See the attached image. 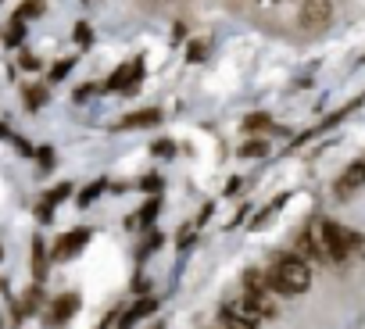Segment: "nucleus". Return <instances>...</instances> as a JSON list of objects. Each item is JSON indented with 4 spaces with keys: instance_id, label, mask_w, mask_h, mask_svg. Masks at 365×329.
I'll return each mask as SVG.
<instances>
[{
    "instance_id": "obj_1",
    "label": "nucleus",
    "mask_w": 365,
    "mask_h": 329,
    "mask_svg": "<svg viewBox=\"0 0 365 329\" xmlns=\"http://www.w3.org/2000/svg\"><path fill=\"white\" fill-rule=\"evenodd\" d=\"M265 279H269V290L272 293L297 297V293H304L312 286V265L304 258H297V254H279L272 261V268L265 272Z\"/></svg>"
},
{
    "instance_id": "obj_2",
    "label": "nucleus",
    "mask_w": 365,
    "mask_h": 329,
    "mask_svg": "<svg viewBox=\"0 0 365 329\" xmlns=\"http://www.w3.org/2000/svg\"><path fill=\"white\" fill-rule=\"evenodd\" d=\"M319 244H322V251H326V261H347V258L354 254V247L361 244V236L351 233V229H344L340 222H322Z\"/></svg>"
},
{
    "instance_id": "obj_3",
    "label": "nucleus",
    "mask_w": 365,
    "mask_h": 329,
    "mask_svg": "<svg viewBox=\"0 0 365 329\" xmlns=\"http://www.w3.org/2000/svg\"><path fill=\"white\" fill-rule=\"evenodd\" d=\"M297 22H301V29H308V33L326 29V26L333 22V0H304Z\"/></svg>"
},
{
    "instance_id": "obj_4",
    "label": "nucleus",
    "mask_w": 365,
    "mask_h": 329,
    "mask_svg": "<svg viewBox=\"0 0 365 329\" xmlns=\"http://www.w3.org/2000/svg\"><path fill=\"white\" fill-rule=\"evenodd\" d=\"M86 244H90V229H72V233H65V236L54 244L51 261H68V258L83 254V247H86Z\"/></svg>"
},
{
    "instance_id": "obj_5",
    "label": "nucleus",
    "mask_w": 365,
    "mask_h": 329,
    "mask_svg": "<svg viewBox=\"0 0 365 329\" xmlns=\"http://www.w3.org/2000/svg\"><path fill=\"white\" fill-rule=\"evenodd\" d=\"M361 187H365V161H354V164H347V169L340 172V179H336V197H351Z\"/></svg>"
},
{
    "instance_id": "obj_6",
    "label": "nucleus",
    "mask_w": 365,
    "mask_h": 329,
    "mask_svg": "<svg viewBox=\"0 0 365 329\" xmlns=\"http://www.w3.org/2000/svg\"><path fill=\"white\" fill-rule=\"evenodd\" d=\"M76 311H79V293H65V297H58V301L51 304V315H47V318H51L54 325H65Z\"/></svg>"
},
{
    "instance_id": "obj_7",
    "label": "nucleus",
    "mask_w": 365,
    "mask_h": 329,
    "mask_svg": "<svg viewBox=\"0 0 365 329\" xmlns=\"http://www.w3.org/2000/svg\"><path fill=\"white\" fill-rule=\"evenodd\" d=\"M143 75V61H129V65H122L108 83H104V90H122V86H133L136 79Z\"/></svg>"
},
{
    "instance_id": "obj_8",
    "label": "nucleus",
    "mask_w": 365,
    "mask_h": 329,
    "mask_svg": "<svg viewBox=\"0 0 365 329\" xmlns=\"http://www.w3.org/2000/svg\"><path fill=\"white\" fill-rule=\"evenodd\" d=\"M294 254L304 258L308 265H312V261H326V251H322L319 236H312V233H301V236H297V251H294Z\"/></svg>"
},
{
    "instance_id": "obj_9",
    "label": "nucleus",
    "mask_w": 365,
    "mask_h": 329,
    "mask_svg": "<svg viewBox=\"0 0 365 329\" xmlns=\"http://www.w3.org/2000/svg\"><path fill=\"white\" fill-rule=\"evenodd\" d=\"M161 122V111L158 108H147V111H133V115H125L122 122H118V129L125 132V129H143V125H158Z\"/></svg>"
},
{
    "instance_id": "obj_10",
    "label": "nucleus",
    "mask_w": 365,
    "mask_h": 329,
    "mask_svg": "<svg viewBox=\"0 0 365 329\" xmlns=\"http://www.w3.org/2000/svg\"><path fill=\"white\" fill-rule=\"evenodd\" d=\"M154 308H158V297H143V301H136V304L125 311V318L118 322V329H133V325H136L143 315H150Z\"/></svg>"
},
{
    "instance_id": "obj_11",
    "label": "nucleus",
    "mask_w": 365,
    "mask_h": 329,
    "mask_svg": "<svg viewBox=\"0 0 365 329\" xmlns=\"http://www.w3.org/2000/svg\"><path fill=\"white\" fill-rule=\"evenodd\" d=\"M47 240L43 236H36L33 240V276H36V283H43L47 279Z\"/></svg>"
},
{
    "instance_id": "obj_12",
    "label": "nucleus",
    "mask_w": 365,
    "mask_h": 329,
    "mask_svg": "<svg viewBox=\"0 0 365 329\" xmlns=\"http://www.w3.org/2000/svg\"><path fill=\"white\" fill-rule=\"evenodd\" d=\"M244 290H247V293H272L265 272H258V268H247V272H244Z\"/></svg>"
},
{
    "instance_id": "obj_13",
    "label": "nucleus",
    "mask_w": 365,
    "mask_h": 329,
    "mask_svg": "<svg viewBox=\"0 0 365 329\" xmlns=\"http://www.w3.org/2000/svg\"><path fill=\"white\" fill-rule=\"evenodd\" d=\"M40 15H43V0H22L19 11H15L19 22H29V19H40Z\"/></svg>"
},
{
    "instance_id": "obj_14",
    "label": "nucleus",
    "mask_w": 365,
    "mask_h": 329,
    "mask_svg": "<svg viewBox=\"0 0 365 329\" xmlns=\"http://www.w3.org/2000/svg\"><path fill=\"white\" fill-rule=\"evenodd\" d=\"M43 104H47V86H26V108L40 111Z\"/></svg>"
},
{
    "instance_id": "obj_15",
    "label": "nucleus",
    "mask_w": 365,
    "mask_h": 329,
    "mask_svg": "<svg viewBox=\"0 0 365 329\" xmlns=\"http://www.w3.org/2000/svg\"><path fill=\"white\" fill-rule=\"evenodd\" d=\"M265 154H269V143H265V140H251V143H244V147H240V157H247V161L265 157Z\"/></svg>"
},
{
    "instance_id": "obj_16",
    "label": "nucleus",
    "mask_w": 365,
    "mask_h": 329,
    "mask_svg": "<svg viewBox=\"0 0 365 329\" xmlns=\"http://www.w3.org/2000/svg\"><path fill=\"white\" fill-rule=\"evenodd\" d=\"M104 190H108V183H104V179H97V183H93L90 190H83V194L76 197V204H79V208H86V204H93V201H97V197H101Z\"/></svg>"
},
{
    "instance_id": "obj_17",
    "label": "nucleus",
    "mask_w": 365,
    "mask_h": 329,
    "mask_svg": "<svg viewBox=\"0 0 365 329\" xmlns=\"http://www.w3.org/2000/svg\"><path fill=\"white\" fill-rule=\"evenodd\" d=\"M65 197H72V183H58L54 190H47V194H43V201H51L54 208H58V204H61Z\"/></svg>"
},
{
    "instance_id": "obj_18",
    "label": "nucleus",
    "mask_w": 365,
    "mask_h": 329,
    "mask_svg": "<svg viewBox=\"0 0 365 329\" xmlns=\"http://www.w3.org/2000/svg\"><path fill=\"white\" fill-rule=\"evenodd\" d=\"M265 125H272L269 115H247V118H244V132H262Z\"/></svg>"
},
{
    "instance_id": "obj_19",
    "label": "nucleus",
    "mask_w": 365,
    "mask_h": 329,
    "mask_svg": "<svg viewBox=\"0 0 365 329\" xmlns=\"http://www.w3.org/2000/svg\"><path fill=\"white\" fill-rule=\"evenodd\" d=\"M22 36H26V22L11 19V29H8V47H22Z\"/></svg>"
},
{
    "instance_id": "obj_20",
    "label": "nucleus",
    "mask_w": 365,
    "mask_h": 329,
    "mask_svg": "<svg viewBox=\"0 0 365 329\" xmlns=\"http://www.w3.org/2000/svg\"><path fill=\"white\" fill-rule=\"evenodd\" d=\"M136 215H140V226L147 229V226L154 222V215H158V197H150V201H147V204H143V208H140Z\"/></svg>"
},
{
    "instance_id": "obj_21",
    "label": "nucleus",
    "mask_w": 365,
    "mask_h": 329,
    "mask_svg": "<svg viewBox=\"0 0 365 329\" xmlns=\"http://www.w3.org/2000/svg\"><path fill=\"white\" fill-rule=\"evenodd\" d=\"M76 43H79L83 51H86V47L93 43V29H90L86 22H79V26H76Z\"/></svg>"
},
{
    "instance_id": "obj_22",
    "label": "nucleus",
    "mask_w": 365,
    "mask_h": 329,
    "mask_svg": "<svg viewBox=\"0 0 365 329\" xmlns=\"http://www.w3.org/2000/svg\"><path fill=\"white\" fill-rule=\"evenodd\" d=\"M72 65H76V61H72V58H65V61H58V65H54V68H51V79H54V83H58V79H65V75H68V72H72Z\"/></svg>"
},
{
    "instance_id": "obj_23",
    "label": "nucleus",
    "mask_w": 365,
    "mask_h": 329,
    "mask_svg": "<svg viewBox=\"0 0 365 329\" xmlns=\"http://www.w3.org/2000/svg\"><path fill=\"white\" fill-rule=\"evenodd\" d=\"M150 154H158V157H172V154H175V143H172V140H158V143L150 147Z\"/></svg>"
},
{
    "instance_id": "obj_24",
    "label": "nucleus",
    "mask_w": 365,
    "mask_h": 329,
    "mask_svg": "<svg viewBox=\"0 0 365 329\" xmlns=\"http://www.w3.org/2000/svg\"><path fill=\"white\" fill-rule=\"evenodd\" d=\"M36 219H40L43 226L54 222V204H51V201H40V204H36Z\"/></svg>"
},
{
    "instance_id": "obj_25",
    "label": "nucleus",
    "mask_w": 365,
    "mask_h": 329,
    "mask_svg": "<svg viewBox=\"0 0 365 329\" xmlns=\"http://www.w3.org/2000/svg\"><path fill=\"white\" fill-rule=\"evenodd\" d=\"M97 90H101V86H93V83H83V86H79V90H76V93H72V97H76V100H79V104H83V100H90V97H93V93H97Z\"/></svg>"
},
{
    "instance_id": "obj_26",
    "label": "nucleus",
    "mask_w": 365,
    "mask_h": 329,
    "mask_svg": "<svg viewBox=\"0 0 365 329\" xmlns=\"http://www.w3.org/2000/svg\"><path fill=\"white\" fill-rule=\"evenodd\" d=\"M140 190H147V194H158V190H161V179H158V176H143V179H140Z\"/></svg>"
},
{
    "instance_id": "obj_27",
    "label": "nucleus",
    "mask_w": 365,
    "mask_h": 329,
    "mask_svg": "<svg viewBox=\"0 0 365 329\" xmlns=\"http://www.w3.org/2000/svg\"><path fill=\"white\" fill-rule=\"evenodd\" d=\"M219 318H222V325H226V329H258V325H247V322H240V318H230V315H222V311H219Z\"/></svg>"
},
{
    "instance_id": "obj_28",
    "label": "nucleus",
    "mask_w": 365,
    "mask_h": 329,
    "mask_svg": "<svg viewBox=\"0 0 365 329\" xmlns=\"http://www.w3.org/2000/svg\"><path fill=\"white\" fill-rule=\"evenodd\" d=\"M36 157H40V164H43V169H51V164H54V161H58V157H54V150H51V147H40V150H36Z\"/></svg>"
},
{
    "instance_id": "obj_29",
    "label": "nucleus",
    "mask_w": 365,
    "mask_h": 329,
    "mask_svg": "<svg viewBox=\"0 0 365 329\" xmlns=\"http://www.w3.org/2000/svg\"><path fill=\"white\" fill-rule=\"evenodd\" d=\"M187 58H190V61H201V58H205V43H201V40H194V43H190V51H187Z\"/></svg>"
},
{
    "instance_id": "obj_30",
    "label": "nucleus",
    "mask_w": 365,
    "mask_h": 329,
    "mask_svg": "<svg viewBox=\"0 0 365 329\" xmlns=\"http://www.w3.org/2000/svg\"><path fill=\"white\" fill-rule=\"evenodd\" d=\"M22 65H26V68H40V61H36L33 54H22Z\"/></svg>"
},
{
    "instance_id": "obj_31",
    "label": "nucleus",
    "mask_w": 365,
    "mask_h": 329,
    "mask_svg": "<svg viewBox=\"0 0 365 329\" xmlns=\"http://www.w3.org/2000/svg\"><path fill=\"white\" fill-rule=\"evenodd\" d=\"M0 140H11V132H8V125H0Z\"/></svg>"
},
{
    "instance_id": "obj_32",
    "label": "nucleus",
    "mask_w": 365,
    "mask_h": 329,
    "mask_svg": "<svg viewBox=\"0 0 365 329\" xmlns=\"http://www.w3.org/2000/svg\"><path fill=\"white\" fill-rule=\"evenodd\" d=\"M262 4H276V0H262Z\"/></svg>"
},
{
    "instance_id": "obj_33",
    "label": "nucleus",
    "mask_w": 365,
    "mask_h": 329,
    "mask_svg": "<svg viewBox=\"0 0 365 329\" xmlns=\"http://www.w3.org/2000/svg\"><path fill=\"white\" fill-rule=\"evenodd\" d=\"M0 261H4V251H0Z\"/></svg>"
},
{
    "instance_id": "obj_34",
    "label": "nucleus",
    "mask_w": 365,
    "mask_h": 329,
    "mask_svg": "<svg viewBox=\"0 0 365 329\" xmlns=\"http://www.w3.org/2000/svg\"><path fill=\"white\" fill-rule=\"evenodd\" d=\"M154 329H165V325H154Z\"/></svg>"
}]
</instances>
